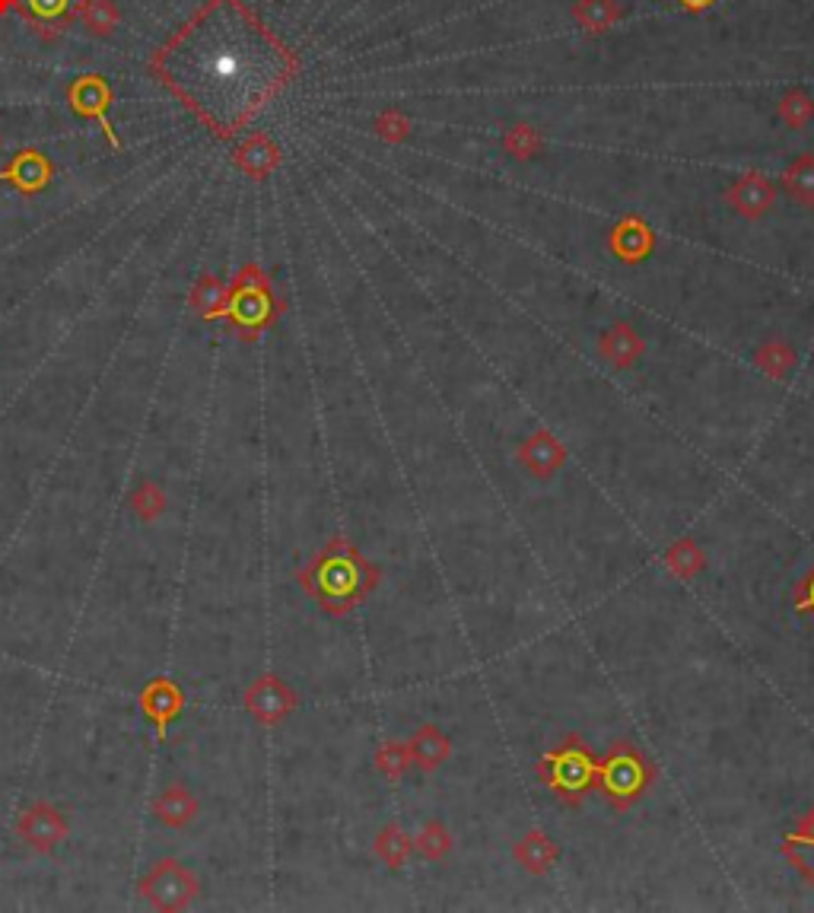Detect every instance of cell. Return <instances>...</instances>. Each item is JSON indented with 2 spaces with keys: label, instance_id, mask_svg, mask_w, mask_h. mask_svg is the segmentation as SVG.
Returning a JSON list of instances; mask_svg holds the SVG:
<instances>
[{
  "label": "cell",
  "instance_id": "cell-1",
  "mask_svg": "<svg viewBox=\"0 0 814 913\" xmlns=\"http://www.w3.org/2000/svg\"><path fill=\"white\" fill-rule=\"evenodd\" d=\"M296 583L325 614L344 618L379 589L382 570L363 558L344 535H331L325 548L300 567Z\"/></svg>",
  "mask_w": 814,
  "mask_h": 913
},
{
  "label": "cell",
  "instance_id": "cell-2",
  "mask_svg": "<svg viewBox=\"0 0 814 913\" xmlns=\"http://www.w3.org/2000/svg\"><path fill=\"white\" fill-rule=\"evenodd\" d=\"M598 777V755L583 736H566L557 748H551L538 761V780L554 792L560 806L583 809V802L595 792Z\"/></svg>",
  "mask_w": 814,
  "mask_h": 913
},
{
  "label": "cell",
  "instance_id": "cell-3",
  "mask_svg": "<svg viewBox=\"0 0 814 913\" xmlns=\"http://www.w3.org/2000/svg\"><path fill=\"white\" fill-rule=\"evenodd\" d=\"M656 767L643 755V748L620 738L608 748L605 758H598V777L595 789L608 802L610 812H630L636 802L653 789Z\"/></svg>",
  "mask_w": 814,
  "mask_h": 913
},
{
  "label": "cell",
  "instance_id": "cell-4",
  "mask_svg": "<svg viewBox=\"0 0 814 913\" xmlns=\"http://www.w3.org/2000/svg\"><path fill=\"white\" fill-rule=\"evenodd\" d=\"M274 315H278V305L271 297V280L258 264H246L229 283V305L223 319L242 341H254L274 322Z\"/></svg>",
  "mask_w": 814,
  "mask_h": 913
},
{
  "label": "cell",
  "instance_id": "cell-5",
  "mask_svg": "<svg viewBox=\"0 0 814 913\" xmlns=\"http://www.w3.org/2000/svg\"><path fill=\"white\" fill-rule=\"evenodd\" d=\"M137 894L156 911H188L201 894V879L195 875V869L173 857H163L144 872V879L137 882Z\"/></svg>",
  "mask_w": 814,
  "mask_h": 913
},
{
  "label": "cell",
  "instance_id": "cell-6",
  "mask_svg": "<svg viewBox=\"0 0 814 913\" xmlns=\"http://www.w3.org/2000/svg\"><path fill=\"white\" fill-rule=\"evenodd\" d=\"M242 707L252 716L258 726L274 729L280 723H286L296 707H300V694L286 685L280 675H258L252 685L242 694Z\"/></svg>",
  "mask_w": 814,
  "mask_h": 913
},
{
  "label": "cell",
  "instance_id": "cell-7",
  "mask_svg": "<svg viewBox=\"0 0 814 913\" xmlns=\"http://www.w3.org/2000/svg\"><path fill=\"white\" fill-rule=\"evenodd\" d=\"M71 838V824L61 815L58 806H51L45 799H35L32 806H25L23 815L17 818V840L25 850L49 857L64 840Z\"/></svg>",
  "mask_w": 814,
  "mask_h": 913
},
{
  "label": "cell",
  "instance_id": "cell-8",
  "mask_svg": "<svg viewBox=\"0 0 814 913\" xmlns=\"http://www.w3.org/2000/svg\"><path fill=\"white\" fill-rule=\"evenodd\" d=\"M140 713L147 716V723L153 726V733L159 741H169V726L176 723L181 710H185V691L178 682L159 675V678H150L147 685L140 687Z\"/></svg>",
  "mask_w": 814,
  "mask_h": 913
},
{
  "label": "cell",
  "instance_id": "cell-9",
  "mask_svg": "<svg viewBox=\"0 0 814 913\" xmlns=\"http://www.w3.org/2000/svg\"><path fill=\"white\" fill-rule=\"evenodd\" d=\"M566 446L560 443L551 430H534L529 439H522V446L515 449V461L525 475H532L534 481H551L560 468L566 465Z\"/></svg>",
  "mask_w": 814,
  "mask_h": 913
},
{
  "label": "cell",
  "instance_id": "cell-10",
  "mask_svg": "<svg viewBox=\"0 0 814 913\" xmlns=\"http://www.w3.org/2000/svg\"><path fill=\"white\" fill-rule=\"evenodd\" d=\"M198 812H201V806L185 784H169L153 799V818L169 831H185L198 818Z\"/></svg>",
  "mask_w": 814,
  "mask_h": 913
},
{
  "label": "cell",
  "instance_id": "cell-11",
  "mask_svg": "<svg viewBox=\"0 0 814 913\" xmlns=\"http://www.w3.org/2000/svg\"><path fill=\"white\" fill-rule=\"evenodd\" d=\"M407 751H410V764L424 774L439 770L442 764L452 758V738L449 733H442L439 726H420L414 736L407 738Z\"/></svg>",
  "mask_w": 814,
  "mask_h": 913
},
{
  "label": "cell",
  "instance_id": "cell-12",
  "mask_svg": "<svg viewBox=\"0 0 814 913\" xmlns=\"http://www.w3.org/2000/svg\"><path fill=\"white\" fill-rule=\"evenodd\" d=\"M512 860L522 865V872H529V875H547L560 863V843L544 831H529V834L515 840Z\"/></svg>",
  "mask_w": 814,
  "mask_h": 913
},
{
  "label": "cell",
  "instance_id": "cell-13",
  "mask_svg": "<svg viewBox=\"0 0 814 913\" xmlns=\"http://www.w3.org/2000/svg\"><path fill=\"white\" fill-rule=\"evenodd\" d=\"M51 176H54V166H51L42 153L23 151L3 173H0V181H10V185H13L17 191H23V195H39V191L51 181Z\"/></svg>",
  "mask_w": 814,
  "mask_h": 913
},
{
  "label": "cell",
  "instance_id": "cell-14",
  "mask_svg": "<svg viewBox=\"0 0 814 913\" xmlns=\"http://www.w3.org/2000/svg\"><path fill=\"white\" fill-rule=\"evenodd\" d=\"M665 570L675 577V580H685V583H693L703 570H707V551L690 538V535H681L675 538L668 548H665Z\"/></svg>",
  "mask_w": 814,
  "mask_h": 913
},
{
  "label": "cell",
  "instance_id": "cell-15",
  "mask_svg": "<svg viewBox=\"0 0 814 913\" xmlns=\"http://www.w3.org/2000/svg\"><path fill=\"white\" fill-rule=\"evenodd\" d=\"M188 305H191V312H195L198 319H204V322H217V319L227 315L229 287L220 278H213V274H204V278H198V283L191 287Z\"/></svg>",
  "mask_w": 814,
  "mask_h": 913
},
{
  "label": "cell",
  "instance_id": "cell-16",
  "mask_svg": "<svg viewBox=\"0 0 814 913\" xmlns=\"http://www.w3.org/2000/svg\"><path fill=\"white\" fill-rule=\"evenodd\" d=\"M780 853L799 869V875H802L805 882H812L814 885V809L805 815V818L799 821V828L780 843Z\"/></svg>",
  "mask_w": 814,
  "mask_h": 913
},
{
  "label": "cell",
  "instance_id": "cell-17",
  "mask_svg": "<svg viewBox=\"0 0 814 913\" xmlns=\"http://www.w3.org/2000/svg\"><path fill=\"white\" fill-rule=\"evenodd\" d=\"M280 163L278 147L264 137V134H254L246 144L236 147V166L252 178H264L274 173V166Z\"/></svg>",
  "mask_w": 814,
  "mask_h": 913
},
{
  "label": "cell",
  "instance_id": "cell-18",
  "mask_svg": "<svg viewBox=\"0 0 814 913\" xmlns=\"http://www.w3.org/2000/svg\"><path fill=\"white\" fill-rule=\"evenodd\" d=\"M373 853H376L392 872H398V869H405L407 860L414 857V838H407V831L401 824L388 821L379 834H376V840H373Z\"/></svg>",
  "mask_w": 814,
  "mask_h": 913
},
{
  "label": "cell",
  "instance_id": "cell-19",
  "mask_svg": "<svg viewBox=\"0 0 814 913\" xmlns=\"http://www.w3.org/2000/svg\"><path fill=\"white\" fill-rule=\"evenodd\" d=\"M127 507H131V512H134L144 526H153V522L166 512L169 500H166V490L156 481H140L131 487Z\"/></svg>",
  "mask_w": 814,
  "mask_h": 913
},
{
  "label": "cell",
  "instance_id": "cell-20",
  "mask_svg": "<svg viewBox=\"0 0 814 913\" xmlns=\"http://www.w3.org/2000/svg\"><path fill=\"white\" fill-rule=\"evenodd\" d=\"M414 853H420L427 863H442L452 853V831L439 818H430L414 838Z\"/></svg>",
  "mask_w": 814,
  "mask_h": 913
},
{
  "label": "cell",
  "instance_id": "cell-21",
  "mask_svg": "<svg viewBox=\"0 0 814 913\" xmlns=\"http://www.w3.org/2000/svg\"><path fill=\"white\" fill-rule=\"evenodd\" d=\"M373 764H376L382 780H388V784H401L407 777V770L414 767L410 764V751H407V741H395V738L382 741L379 748H376V755H373Z\"/></svg>",
  "mask_w": 814,
  "mask_h": 913
},
{
  "label": "cell",
  "instance_id": "cell-22",
  "mask_svg": "<svg viewBox=\"0 0 814 913\" xmlns=\"http://www.w3.org/2000/svg\"><path fill=\"white\" fill-rule=\"evenodd\" d=\"M76 17L100 39H108L122 25V10L115 7V0H83Z\"/></svg>",
  "mask_w": 814,
  "mask_h": 913
},
{
  "label": "cell",
  "instance_id": "cell-23",
  "mask_svg": "<svg viewBox=\"0 0 814 913\" xmlns=\"http://www.w3.org/2000/svg\"><path fill=\"white\" fill-rule=\"evenodd\" d=\"M602 354L608 356L614 366L620 370H630L639 354H643V344L630 329H614L602 338Z\"/></svg>",
  "mask_w": 814,
  "mask_h": 913
},
{
  "label": "cell",
  "instance_id": "cell-24",
  "mask_svg": "<svg viewBox=\"0 0 814 913\" xmlns=\"http://www.w3.org/2000/svg\"><path fill=\"white\" fill-rule=\"evenodd\" d=\"M105 96H108L105 83H102V80H96V76H90V80L76 83L74 90H71V105H74V112H83V115H96V118H100L102 108H105Z\"/></svg>",
  "mask_w": 814,
  "mask_h": 913
},
{
  "label": "cell",
  "instance_id": "cell-25",
  "mask_svg": "<svg viewBox=\"0 0 814 913\" xmlns=\"http://www.w3.org/2000/svg\"><path fill=\"white\" fill-rule=\"evenodd\" d=\"M754 360H758V366L770 380H786L792 363H795V354L789 347H783V344H770V347H761Z\"/></svg>",
  "mask_w": 814,
  "mask_h": 913
},
{
  "label": "cell",
  "instance_id": "cell-26",
  "mask_svg": "<svg viewBox=\"0 0 814 913\" xmlns=\"http://www.w3.org/2000/svg\"><path fill=\"white\" fill-rule=\"evenodd\" d=\"M792 602H795L799 614H805V618H812L814 621V567L805 573V577H802V580H799Z\"/></svg>",
  "mask_w": 814,
  "mask_h": 913
},
{
  "label": "cell",
  "instance_id": "cell-27",
  "mask_svg": "<svg viewBox=\"0 0 814 913\" xmlns=\"http://www.w3.org/2000/svg\"><path fill=\"white\" fill-rule=\"evenodd\" d=\"M20 7H23V0H0V17L10 13V10H20Z\"/></svg>",
  "mask_w": 814,
  "mask_h": 913
}]
</instances>
